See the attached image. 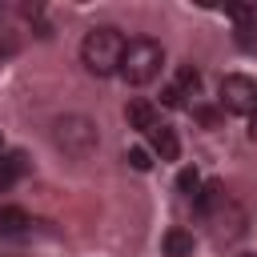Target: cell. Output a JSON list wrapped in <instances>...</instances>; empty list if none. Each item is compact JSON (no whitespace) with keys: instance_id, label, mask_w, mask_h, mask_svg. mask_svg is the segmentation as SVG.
I'll return each instance as SVG.
<instances>
[{"instance_id":"obj_16","label":"cell","mask_w":257,"mask_h":257,"mask_svg":"<svg viewBox=\"0 0 257 257\" xmlns=\"http://www.w3.org/2000/svg\"><path fill=\"white\" fill-rule=\"evenodd\" d=\"M0 153H4V137H0Z\"/></svg>"},{"instance_id":"obj_11","label":"cell","mask_w":257,"mask_h":257,"mask_svg":"<svg viewBox=\"0 0 257 257\" xmlns=\"http://www.w3.org/2000/svg\"><path fill=\"white\" fill-rule=\"evenodd\" d=\"M177 185H181V193H185V197H189V201H197V193H201V177H197V173H193V169H185V173H181V181H177Z\"/></svg>"},{"instance_id":"obj_8","label":"cell","mask_w":257,"mask_h":257,"mask_svg":"<svg viewBox=\"0 0 257 257\" xmlns=\"http://www.w3.org/2000/svg\"><path fill=\"white\" fill-rule=\"evenodd\" d=\"M28 225H32V221H28L24 209H16V205H4V209H0V237H20Z\"/></svg>"},{"instance_id":"obj_6","label":"cell","mask_w":257,"mask_h":257,"mask_svg":"<svg viewBox=\"0 0 257 257\" xmlns=\"http://www.w3.org/2000/svg\"><path fill=\"white\" fill-rule=\"evenodd\" d=\"M24 173H28V157L24 153H16V149L12 153H0V189H12Z\"/></svg>"},{"instance_id":"obj_1","label":"cell","mask_w":257,"mask_h":257,"mask_svg":"<svg viewBox=\"0 0 257 257\" xmlns=\"http://www.w3.org/2000/svg\"><path fill=\"white\" fill-rule=\"evenodd\" d=\"M124 48H128V40L116 28H108V24L104 28H88L84 40H80V60H84V68L92 76H112V72H120Z\"/></svg>"},{"instance_id":"obj_4","label":"cell","mask_w":257,"mask_h":257,"mask_svg":"<svg viewBox=\"0 0 257 257\" xmlns=\"http://www.w3.org/2000/svg\"><path fill=\"white\" fill-rule=\"evenodd\" d=\"M56 145L68 153V157H88L92 149H96V124L92 120H84V116H64V120H56Z\"/></svg>"},{"instance_id":"obj_2","label":"cell","mask_w":257,"mask_h":257,"mask_svg":"<svg viewBox=\"0 0 257 257\" xmlns=\"http://www.w3.org/2000/svg\"><path fill=\"white\" fill-rule=\"evenodd\" d=\"M161 64H165V48H161L157 40H149V36H137V40H128V48H124L120 76L141 88V84H149V80L161 76Z\"/></svg>"},{"instance_id":"obj_7","label":"cell","mask_w":257,"mask_h":257,"mask_svg":"<svg viewBox=\"0 0 257 257\" xmlns=\"http://www.w3.org/2000/svg\"><path fill=\"white\" fill-rule=\"evenodd\" d=\"M124 116H128V124H133V128H141V133H153V128L161 124V120H157V108H153L149 100H128Z\"/></svg>"},{"instance_id":"obj_12","label":"cell","mask_w":257,"mask_h":257,"mask_svg":"<svg viewBox=\"0 0 257 257\" xmlns=\"http://www.w3.org/2000/svg\"><path fill=\"white\" fill-rule=\"evenodd\" d=\"M237 44L241 48H257V24H237Z\"/></svg>"},{"instance_id":"obj_5","label":"cell","mask_w":257,"mask_h":257,"mask_svg":"<svg viewBox=\"0 0 257 257\" xmlns=\"http://www.w3.org/2000/svg\"><path fill=\"white\" fill-rule=\"evenodd\" d=\"M149 145H153V153H157L161 161H177V157H181V141H177V133H173L169 124H157V128L149 133Z\"/></svg>"},{"instance_id":"obj_15","label":"cell","mask_w":257,"mask_h":257,"mask_svg":"<svg viewBox=\"0 0 257 257\" xmlns=\"http://www.w3.org/2000/svg\"><path fill=\"white\" fill-rule=\"evenodd\" d=\"M249 137H253V141H257V112H253V116H249Z\"/></svg>"},{"instance_id":"obj_13","label":"cell","mask_w":257,"mask_h":257,"mask_svg":"<svg viewBox=\"0 0 257 257\" xmlns=\"http://www.w3.org/2000/svg\"><path fill=\"white\" fill-rule=\"evenodd\" d=\"M161 100H165L169 108H181V104H185V92H181L177 84H165V92H161Z\"/></svg>"},{"instance_id":"obj_14","label":"cell","mask_w":257,"mask_h":257,"mask_svg":"<svg viewBox=\"0 0 257 257\" xmlns=\"http://www.w3.org/2000/svg\"><path fill=\"white\" fill-rule=\"evenodd\" d=\"M128 165H133L137 173H145L153 161H149V153H145V149H128Z\"/></svg>"},{"instance_id":"obj_9","label":"cell","mask_w":257,"mask_h":257,"mask_svg":"<svg viewBox=\"0 0 257 257\" xmlns=\"http://www.w3.org/2000/svg\"><path fill=\"white\" fill-rule=\"evenodd\" d=\"M165 257H193V233L169 229L165 233Z\"/></svg>"},{"instance_id":"obj_10","label":"cell","mask_w":257,"mask_h":257,"mask_svg":"<svg viewBox=\"0 0 257 257\" xmlns=\"http://www.w3.org/2000/svg\"><path fill=\"white\" fill-rule=\"evenodd\" d=\"M177 88H181V92H185V96H193V92H197V88H201V72H197V68H189V64H185V68H181V72H177Z\"/></svg>"},{"instance_id":"obj_3","label":"cell","mask_w":257,"mask_h":257,"mask_svg":"<svg viewBox=\"0 0 257 257\" xmlns=\"http://www.w3.org/2000/svg\"><path fill=\"white\" fill-rule=\"evenodd\" d=\"M221 108L233 116H253L257 112V80L245 72H229L221 80Z\"/></svg>"}]
</instances>
